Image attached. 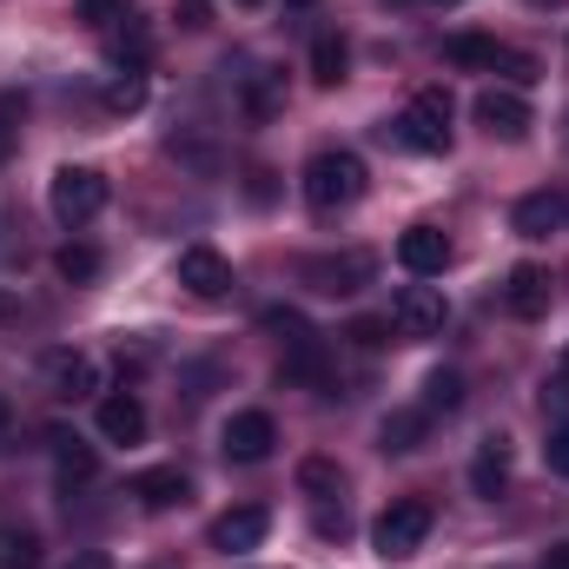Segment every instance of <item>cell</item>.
<instances>
[{"mask_svg": "<svg viewBox=\"0 0 569 569\" xmlns=\"http://www.w3.org/2000/svg\"><path fill=\"white\" fill-rule=\"evenodd\" d=\"M365 199V159L345 152V146H325L305 159V206L311 212H345Z\"/></svg>", "mask_w": 569, "mask_h": 569, "instance_id": "6da1fadb", "label": "cell"}, {"mask_svg": "<svg viewBox=\"0 0 569 569\" xmlns=\"http://www.w3.org/2000/svg\"><path fill=\"white\" fill-rule=\"evenodd\" d=\"M430 537V503L425 497H398L378 523H371V550L385 557V563H405V557H418Z\"/></svg>", "mask_w": 569, "mask_h": 569, "instance_id": "7a4b0ae2", "label": "cell"}, {"mask_svg": "<svg viewBox=\"0 0 569 569\" xmlns=\"http://www.w3.org/2000/svg\"><path fill=\"white\" fill-rule=\"evenodd\" d=\"M47 206H53L60 226L100 219V212H107V172H93V166H60L53 186H47Z\"/></svg>", "mask_w": 569, "mask_h": 569, "instance_id": "3957f363", "label": "cell"}, {"mask_svg": "<svg viewBox=\"0 0 569 569\" xmlns=\"http://www.w3.org/2000/svg\"><path fill=\"white\" fill-rule=\"evenodd\" d=\"M398 140L411 152H450V93L443 87L411 93V107L398 113Z\"/></svg>", "mask_w": 569, "mask_h": 569, "instance_id": "277c9868", "label": "cell"}, {"mask_svg": "<svg viewBox=\"0 0 569 569\" xmlns=\"http://www.w3.org/2000/svg\"><path fill=\"white\" fill-rule=\"evenodd\" d=\"M443 60L450 67H483V73H510V80H537V60H523V53H510V47H497L490 33H450L443 40Z\"/></svg>", "mask_w": 569, "mask_h": 569, "instance_id": "5b68a950", "label": "cell"}, {"mask_svg": "<svg viewBox=\"0 0 569 569\" xmlns=\"http://www.w3.org/2000/svg\"><path fill=\"white\" fill-rule=\"evenodd\" d=\"M371 272H378V259L371 252H325V259H305L298 266V279L311 284V291H331V298H345V291H358V284H371Z\"/></svg>", "mask_w": 569, "mask_h": 569, "instance_id": "8992f818", "label": "cell"}, {"mask_svg": "<svg viewBox=\"0 0 569 569\" xmlns=\"http://www.w3.org/2000/svg\"><path fill=\"white\" fill-rule=\"evenodd\" d=\"M443 318H450V305H443L437 284H405V291L391 298V325H398L405 338H437Z\"/></svg>", "mask_w": 569, "mask_h": 569, "instance_id": "52a82bcc", "label": "cell"}, {"mask_svg": "<svg viewBox=\"0 0 569 569\" xmlns=\"http://www.w3.org/2000/svg\"><path fill=\"white\" fill-rule=\"evenodd\" d=\"M470 113H477V127H483L490 140H523V133H530V100L510 93V87H483Z\"/></svg>", "mask_w": 569, "mask_h": 569, "instance_id": "ba28073f", "label": "cell"}, {"mask_svg": "<svg viewBox=\"0 0 569 569\" xmlns=\"http://www.w3.org/2000/svg\"><path fill=\"white\" fill-rule=\"evenodd\" d=\"M40 378H47L53 398H93L100 391V365L87 351H47L40 358Z\"/></svg>", "mask_w": 569, "mask_h": 569, "instance_id": "9c48e42d", "label": "cell"}, {"mask_svg": "<svg viewBox=\"0 0 569 569\" xmlns=\"http://www.w3.org/2000/svg\"><path fill=\"white\" fill-rule=\"evenodd\" d=\"M272 443H279L272 411H232V425H226V457L232 463H266Z\"/></svg>", "mask_w": 569, "mask_h": 569, "instance_id": "30bf717a", "label": "cell"}, {"mask_svg": "<svg viewBox=\"0 0 569 569\" xmlns=\"http://www.w3.org/2000/svg\"><path fill=\"white\" fill-rule=\"evenodd\" d=\"M172 279L186 284L192 298H226V284H232V266H226L212 246H186V252H179V266H172Z\"/></svg>", "mask_w": 569, "mask_h": 569, "instance_id": "8fae6325", "label": "cell"}, {"mask_svg": "<svg viewBox=\"0 0 569 569\" xmlns=\"http://www.w3.org/2000/svg\"><path fill=\"white\" fill-rule=\"evenodd\" d=\"M266 530H272V517H266L259 503L226 510V517L212 523V550H219V557H246V550H259V543H266Z\"/></svg>", "mask_w": 569, "mask_h": 569, "instance_id": "7c38bea8", "label": "cell"}, {"mask_svg": "<svg viewBox=\"0 0 569 569\" xmlns=\"http://www.w3.org/2000/svg\"><path fill=\"white\" fill-rule=\"evenodd\" d=\"M284 385H305V391H318V398H331V385H338V371H331V351L318 345V338H305V345H291L279 365Z\"/></svg>", "mask_w": 569, "mask_h": 569, "instance_id": "4fadbf2b", "label": "cell"}, {"mask_svg": "<svg viewBox=\"0 0 569 569\" xmlns=\"http://www.w3.org/2000/svg\"><path fill=\"white\" fill-rule=\"evenodd\" d=\"M398 266H405L411 279H437V272L450 266V239H443L437 226H411V232L398 239Z\"/></svg>", "mask_w": 569, "mask_h": 569, "instance_id": "5bb4252c", "label": "cell"}, {"mask_svg": "<svg viewBox=\"0 0 569 569\" xmlns=\"http://www.w3.org/2000/svg\"><path fill=\"white\" fill-rule=\"evenodd\" d=\"M503 311L523 318V325L543 318V311H550V272H543V266H517V272L503 279Z\"/></svg>", "mask_w": 569, "mask_h": 569, "instance_id": "9a60e30c", "label": "cell"}, {"mask_svg": "<svg viewBox=\"0 0 569 569\" xmlns=\"http://www.w3.org/2000/svg\"><path fill=\"white\" fill-rule=\"evenodd\" d=\"M470 490H477L483 503H497V497L510 490V443H503V437H483V443H477V457H470Z\"/></svg>", "mask_w": 569, "mask_h": 569, "instance_id": "2e32d148", "label": "cell"}, {"mask_svg": "<svg viewBox=\"0 0 569 569\" xmlns=\"http://www.w3.org/2000/svg\"><path fill=\"white\" fill-rule=\"evenodd\" d=\"M563 219H569L563 192H523V199H517V212H510V226H517L523 239H550Z\"/></svg>", "mask_w": 569, "mask_h": 569, "instance_id": "e0dca14e", "label": "cell"}, {"mask_svg": "<svg viewBox=\"0 0 569 569\" xmlns=\"http://www.w3.org/2000/svg\"><path fill=\"white\" fill-rule=\"evenodd\" d=\"M100 437H107V443H140L146 437V405L133 398V391L100 398Z\"/></svg>", "mask_w": 569, "mask_h": 569, "instance_id": "ac0fdd59", "label": "cell"}, {"mask_svg": "<svg viewBox=\"0 0 569 569\" xmlns=\"http://www.w3.org/2000/svg\"><path fill=\"white\" fill-rule=\"evenodd\" d=\"M133 497H140V510H172V503L192 497V483H186L179 463H159V470H140L133 477Z\"/></svg>", "mask_w": 569, "mask_h": 569, "instance_id": "d6986e66", "label": "cell"}, {"mask_svg": "<svg viewBox=\"0 0 569 569\" xmlns=\"http://www.w3.org/2000/svg\"><path fill=\"white\" fill-rule=\"evenodd\" d=\"M425 430H430V411H425V405H418V411L405 405V411H391V418L378 425V450L405 457V450H418V443H425Z\"/></svg>", "mask_w": 569, "mask_h": 569, "instance_id": "ffe728a7", "label": "cell"}, {"mask_svg": "<svg viewBox=\"0 0 569 569\" xmlns=\"http://www.w3.org/2000/svg\"><path fill=\"white\" fill-rule=\"evenodd\" d=\"M239 107H246V120H272V113L284 107V73H272V67L246 73V93H239Z\"/></svg>", "mask_w": 569, "mask_h": 569, "instance_id": "44dd1931", "label": "cell"}, {"mask_svg": "<svg viewBox=\"0 0 569 569\" xmlns=\"http://www.w3.org/2000/svg\"><path fill=\"white\" fill-rule=\"evenodd\" d=\"M146 53H152V40H146V27L127 13L120 27H107V60L113 67H146Z\"/></svg>", "mask_w": 569, "mask_h": 569, "instance_id": "7402d4cb", "label": "cell"}, {"mask_svg": "<svg viewBox=\"0 0 569 569\" xmlns=\"http://www.w3.org/2000/svg\"><path fill=\"white\" fill-rule=\"evenodd\" d=\"M345 67H351V47H345L338 33H318V40H311V80H318V87H338Z\"/></svg>", "mask_w": 569, "mask_h": 569, "instance_id": "603a6c76", "label": "cell"}, {"mask_svg": "<svg viewBox=\"0 0 569 569\" xmlns=\"http://www.w3.org/2000/svg\"><path fill=\"white\" fill-rule=\"evenodd\" d=\"M53 470H60V490H87V483L100 477V457H93L87 443H60V450H53Z\"/></svg>", "mask_w": 569, "mask_h": 569, "instance_id": "cb8c5ba5", "label": "cell"}, {"mask_svg": "<svg viewBox=\"0 0 569 569\" xmlns=\"http://www.w3.org/2000/svg\"><path fill=\"white\" fill-rule=\"evenodd\" d=\"M100 100H107V113H140L146 107V67H120Z\"/></svg>", "mask_w": 569, "mask_h": 569, "instance_id": "d4e9b609", "label": "cell"}, {"mask_svg": "<svg viewBox=\"0 0 569 569\" xmlns=\"http://www.w3.org/2000/svg\"><path fill=\"white\" fill-rule=\"evenodd\" d=\"M0 569H40V537L27 523H0Z\"/></svg>", "mask_w": 569, "mask_h": 569, "instance_id": "484cf974", "label": "cell"}, {"mask_svg": "<svg viewBox=\"0 0 569 569\" xmlns=\"http://www.w3.org/2000/svg\"><path fill=\"white\" fill-rule=\"evenodd\" d=\"M298 483H305V497H318V503H331V497L345 490V470H338L331 457H305V463H298Z\"/></svg>", "mask_w": 569, "mask_h": 569, "instance_id": "4316f807", "label": "cell"}, {"mask_svg": "<svg viewBox=\"0 0 569 569\" xmlns=\"http://www.w3.org/2000/svg\"><path fill=\"white\" fill-rule=\"evenodd\" d=\"M53 272H60L67 284H93V279H100V252H93V246H60Z\"/></svg>", "mask_w": 569, "mask_h": 569, "instance_id": "83f0119b", "label": "cell"}, {"mask_svg": "<svg viewBox=\"0 0 569 569\" xmlns=\"http://www.w3.org/2000/svg\"><path fill=\"white\" fill-rule=\"evenodd\" d=\"M463 405V378L457 371H430L425 378V411L437 418V411H457Z\"/></svg>", "mask_w": 569, "mask_h": 569, "instance_id": "f1b7e54d", "label": "cell"}, {"mask_svg": "<svg viewBox=\"0 0 569 569\" xmlns=\"http://www.w3.org/2000/svg\"><path fill=\"white\" fill-rule=\"evenodd\" d=\"M259 325H266V331H272V338H279L284 351H291V345H305V338H318V331H311V325H305V318H298V311H284V305H272V311H266V318H259Z\"/></svg>", "mask_w": 569, "mask_h": 569, "instance_id": "f546056e", "label": "cell"}, {"mask_svg": "<svg viewBox=\"0 0 569 569\" xmlns=\"http://www.w3.org/2000/svg\"><path fill=\"white\" fill-rule=\"evenodd\" d=\"M127 13H133V0H80V20H87V27H100V33H107V27H120Z\"/></svg>", "mask_w": 569, "mask_h": 569, "instance_id": "4dcf8cb0", "label": "cell"}, {"mask_svg": "<svg viewBox=\"0 0 569 569\" xmlns=\"http://www.w3.org/2000/svg\"><path fill=\"white\" fill-rule=\"evenodd\" d=\"M20 120H27V100H20V93H0V159L20 140Z\"/></svg>", "mask_w": 569, "mask_h": 569, "instance_id": "1f68e13d", "label": "cell"}, {"mask_svg": "<svg viewBox=\"0 0 569 569\" xmlns=\"http://www.w3.org/2000/svg\"><path fill=\"white\" fill-rule=\"evenodd\" d=\"M172 20H179L186 33H206V27H212V0H172Z\"/></svg>", "mask_w": 569, "mask_h": 569, "instance_id": "d6a6232c", "label": "cell"}, {"mask_svg": "<svg viewBox=\"0 0 569 569\" xmlns=\"http://www.w3.org/2000/svg\"><path fill=\"white\" fill-rule=\"evenodd\" d=\"M345 338H351V345H358V351H378V345H385V338H391V325H385V318H358V325H351V331H345Z\"/></svg>", "mask_w": 569, "mask_h": 569, "instance_id": "836d02e7", "label": "cell"}, {"mask_svg": "<svg viewBox=\"0 0 569 569\" xmlns=\"http://www.w3.org/2000/svg\"><path fill=\"white\" fill-rule=\"evenodd\" d=\"M543 463H550L557 477H569V425H550V443H543Z\"/></svg>", "mask_w": 569, "mask_h": 569, "instance_id": "e575fe53", "label": "cell"}, {"mask_svg": "<svg viewBox=\"0 0 569 569\" xmlns=\"http://www.w3.org/2000/svg\"><path fill=\"white\" fill-rule=\"evenodd\" d=\"M543 418H550V425H569V385L563 378L543 385Z\"/></svg>", "mask_w": 569, "mask_h": 569, "instance_id": "d590c367", "label": "cell"}, {"mask_svg": "<svg viewBox=\"0 0 569 569\" xmlns=\"http://www.w3.org/2000/svg\"><path fill=\"white\" fill-rule=\"evenodd\" d=\"M543 569H569V543H557V550L543 557Z\"/></svg>", "mask_w": 569, "mask_h": 569, "instance_id": "8d00e7d4", "label": "cell"}, {"mask_svg": "<svg viewBox=\"0 0 569 569\" xmlns=\"http://www.w3.org/2000/svg\"><path fill=\"white\" fill-rule=\"evenodd\" d=\"M7 430H13V405H7V398H0V437H7Z\"/></svg>", "mask_w": 569, "mask_h": 569, "instance_id": "74e56055", "label": "cell"}, {"mask_svg": "<svg viewBox=\"0 0 569 569\" xmlns=\"http://www.w3.org/2000/svg\"><path fill=\"white\" fill-rule=\"evenodd\" d=\"M73 569H107V557H80Z\"/></svg>", "mask_w": 569, "mask_h": 569, "instance_id": "f35d334b", "label": "cell"}, {"mask_svg": "<svg viewBox=\"0 0 569 569\" xmlns=\"http://www.w3.org/2000/svg\"><path fill=\"white\" fill-rule=\"evenodd\" d=\"M7 318H13V298H7V291H0V325H7Z\"/></svg>", "mask_w": 569, "mask_h": 569, "instance_id": "ab89813d", "label": "cell"}, {"mask_svg": "<svg viewBox=\"0 0 569 569\" xmlns=\"http://www.w3.org/2000/svg\"><path fill=\"white\" fill-rule=\"evenodd\" d=\"M418 7H457V0H418Z\"/></svg>", "mask_w": 569, "mask_h": 569, "instance_id": "60d3db41", "label": "cell"}, {"mask_svg": "<svg viewBox=\"0 0 569 569\" xmlns=\"http://www.w3.org/2000/svg\"><path fill=\"white\" fill-rule=\"evenodd\" d=\"M530 7H569V0H530Z\"/></svg>", "mask_w": 569, "mask_h": 569, "instance_id": "b9f144b4", "label": "cell"}, {"mask_svg": "<svg viewBox=\"0 0 569 569\" xmlns=\"http://www.w3.org/2000/svg\"><path fill=\"white\" fill-rule=\"evenodd\" d=\"M557 378H563V385H569V351H563V371H557Z\"/></svg>", "mask_w": 569, "mask_h": 569, "instance_id": "7bdbcfd3", "label": "cell"}, {"mask_svg": "<svg viewBox=\"0 0 569 569\" xmlns=\"http://www.w3.org/2000/svg\"><path fill=\"white\" fill-rule=\"evenodd\" d=\"M284 7H311V0H284Z\"/></svg>", "mask_w": 569, "mask_h": 569, "instance_id": "ee69618b", "label": "cell"}, {"mask_svg": "<svg viewBox=\"0 0 569 569\" xmlns=\"http://www.w3.org/2000/svg\"><path fill=\"white\" fill-rule=\"evenodd\" d=\"M239 7H259V0H239Z\"/></svg>", "mask_w": 569, "mask_h": 569, "instance_id": "f6af8a7d", "label": "cell"}]
</instances>
